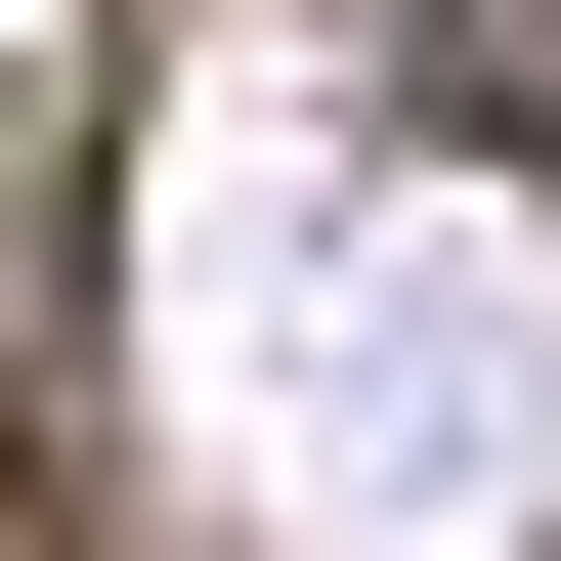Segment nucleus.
<instances>
[{
    "label": "nucleus",
    "mask_w": 561,
    "mask_h": 561,
    "mask_svg": "<svg viewBox=\"0 0 561 561\" xmlns=\"http://www.w3.org/2000/svg\"><path fill=\"white\" fill-rule=\"evenodd\" d=\"M173 346H216L260 561H518L561 518V260L432 216V173H346V130H216L173 173Z\"/></svg>",
    "instance_id": "obj_1"
}]
</instances>
